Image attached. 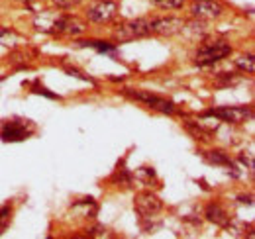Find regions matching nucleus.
I'll use <instances>...</instances> for the list:
<instances>
[{
    "label": "nucleus",
    "instance_id": "8",
    "mask_svg": "<svg viewBox=\"0 0 255 239\" xmlns=\"http://www.w3.org/2000/svg\"><path fill=\"white\" fill-rule=\"evenodd\" d=\"M133 208L135 212L141 216V218H153L155 214H159L163 208V202L157 194L153 192H141L135 196V202H133Z\"/></svg>",
    "mask_w": 255,
    "mask_h": 239
},
{
    "label": "nucleus",
    "instance_id": "27",
    "mask_svg": "<svg viewBox=\"0 0 255 239\" xmlns=\"http://www.w3.org/2000/svg\"><path fill=\"white\" fill-rule=\"evenodd\" d=\"M26 2H28V4H30V2H33V0H26Z\"/></svg>",
    "mask_w": 255,
    "mask_h": 239
},
{
    "label": "nucleus",
    "instance_id": "6",
    "mask_svg": "<svg viewBox=\"0 0 255 239\" xmlns=\"http://www.w3.org/2000/svg\"><path fill=\"white\" fill-rule=\"evenodd\" d=\"M118 10H120L118 2H114V0H100V2H96L93 6H89L87 18L91 22H95V24H106V22H110V20H114L118 16Z\"/></svg>",
    "mask_w": 255,
    "mask_h": 239
},
{
    "label": "nucleus",
    "instance_id": "10",
    "mask_svg": "<svg viewBox=\"0 0 255 239\" xmlns=\"http://www.w3.org/2000/svg\"><path fill=\"white\" fill-rule=\"evenodd\" d=\"M85 30H87V28H85V24H83L77 16H67V14H61V16H59V20H57V26H55V33H53V35L77 37V35H81Z\"/></svg>",
    "mask_w": 255,
    "mask_h": 239
},
{
    "label": "nucleus",
    "instance_id": "3",
    "mask_svg": "<svg viewBox=\"0 0 255 239\" xmlns=\"http://www.w3.org/2000/svg\"><path fill=\"white\" fill-rule=\"evenodd\" d=\"M151 35L149 30V20L145 18H135V20H128L124 24H120L114 30V39L118 43H126V41H133V39H141Z\"/></svg>",
    "mask_w": 255,
    "mask_h": 239
},
{
    "label": "nucleus",
    "instance_id": "13",
    "mask_svg": "<svg viewBox=\"0 0 255 239\" xmlns=\"http://www.w3.org/2000/svg\"><path fill=\"white\" fill-rule=\"evenodd\" d=\"M204 216H206L208 222H212V224H216V226H220V228H228V224L232 222V216H230L218 202H210V204L206 206V210H204Z\"/></svg>",
    "mask_w": 255,
    "mask_h": 239
},
{
    "label": "nucleus",
    "instance_id": "7",
    "mask_svg": "<svg viewBox=\"0 0 255 239\" xmlns=\"http://www.w3.org/2000/svg\"><path fill=\"white\" fill-rule=\"evenodd\" d=\"M191 14L196 20H216L224 14V6L218 0H194L191 4Z\"/></svg>",
    "mask_w": 255,
    "mask_h": 239
},
{
    "label": "nucleus",
    "instance_id": "15",
    "mask_svg": "<svg viewBox=\"0 0 255 239\" xmlns=\"http://www.w3.org/2000/svg\"><path fill=\"white\" fill-rule=\"evenodd\" d=\"M185 127H187V131L192 133V137L194 139H208L210 137V129H206L202 123H198V121H185Z\"/></svg>",
    "mask_w": 255,
    "mask_h": 239
},
{
    "label": "nucleus",
    "instance_id": "21",
    "mask_svg": "<svg viewBox=\"0 0 255 239\" xmlns=\"http://www.w3.org/2000/svg\"><path fill=\"white\" fill-rule=\"evenodd\" d=\"M153 2L161 8H167V10H179L185 0H153Z\"/></svg>",
    "mask_w": 255,
    "mask_h": 239
},
{
    "label": "nucleus",
    "instance_id": "4",
    "mask_svg": "<svg viewBox=\"0 0 255 239\" xmlns=\"http://www.w3.org/2000/svg\"><path fill=\"white\" fill-rule=\"evenodd\" d=\"M204 118H218L226 121V123H232V125H240V123H246L248 120L254 116L252 108L250 106H220V108H212V110H206L202 114Z\"/></svg>",
    "mask_w": 255,
    "mask_h": 239
},
{
    "label": "nucleus",
    "instance_id": "2",
    "mask_svg": "<svg viewBox=\"0 0 255 239\" xmlns=\"http://www.w3.org/2000/svg\"><path fill=\"white\" fill-rule=\"evenodd\" d=\"M35 131V123L30 120L12 118L4 120L0 123V139L4 143H16V141H24L28 139Z\"/></svg>",
    "mask_w": 255,
    "mask_h": 239
},
{
    "label": "nucleus",
    "instance_id": "26",
    "mask_svg": "<svg viewBox=\"0 0 255 239\" xmlns=\"http://www.w3.org/2000/svg\"><path fill=\"white\" fill-rule=\"evenodd\" d=\"M55 2V6H59V8H73V6H77L81 0H53Z\"/></svg>",
    "mask_w": 255,
    "mask_h": 239
},
{
    "label": "nucleus",
    "instance_id": "9",
    "mask_svg": "<svg viewBox=\"0 0 255 239\" xmlns=\"http://www.w3.org/2000/svg\"><path fill=\"white\" fill-rule=\"evenodd\" d=\"M185 22L181 18H173V16H167V18H153L149 20V30L155 35L161 37H171V35H177L183 31Z\"/></svg>",
    "mask_w": 255,
    "mask_h": 239
},
{
    "label": "nucleus",
    "instance_id": "22",
    "mask_svg": "<svg viewBox=\"0 0 255 239\" xmlns=\"http://www.w3.org/2000/svg\"><path fill=\"white\" fill-rule=\"evenodd\" d=\"M33 92H35V94H43V96H47V98H53V100H59V96H57V94H53V92H49L47 89L39 87V81H35V83H33Z\"/></svg>",
    "mask_w": 255,
    "mask_h": 239
},
{
    "label": "nucleus",
    "instance_id": "28",
    "mask_svg": "<svg viewBox=\"0 0 255 239\" xmlns=\"http://www.w3.org/2000/svg\"><path fill=\"white\" fill-rule=\"evenodd\" d=\"M0 81H2V77H0Z\"/></svg>",
    "mask_w": 255,
    "mask_h": 239
},
{
    "label": "nucleus",
    "instance_id": "17",
    "mask_svg": "<svg viewBox=\"0 0 255 239\" xmlns=\"http://www.w3.org/2000/svg\"><path fill=\"white\" fill-rule=\"evenodd\" d=\"M20 41H22V39H20V35H18L16 31L0 26V45H4V47H14V45L20 43Z\"/></svg>",
    "mask_w": 255,
    "mask_h": 239
},
{
    "label": "nucleus",
    "instance_id": "14",
    "mask_svg": "<svg viewBox=\"0 0 255 239\" xmlns=\"http://www.w3.org/2000/svg\"><path fill=\"white\" fill-rule=\"evenodd\" d=\"M73 210L81 214L79 218H95L96 212H98V206H96V202L93 198H83V200H77L73 204Z\"/></svg>",
    "mask_w": 255,
    "mask_h": 239
},
{
    "label": "nucleus",
    "instance_id": "5",
    "mask_svg": "<svg viewBox=\"0 0 255 239\" xmlns=\"http://www.w3.org/2000/svg\"><path fill=\"white\" fill-rule=\"evenodd\" d=\"M124 94H128L129 98L137 100V102H143L145 106H149L151 110H157V112H163V114H177V106L175 102L167 100V98H161L157 94H151L147 90H133V89H126Z\"/></svg>",
    "mask_w": 255,
    "mask_h": 239
},
{
    "label": "nucleus",
    "instance_id": "19",
    "mask_svg": "<svg viewBox=\"0 0 255 239\" xmlns=\"http://www.w3.org/2000/svg\"><path fill=\"white\" fill-rule=\"evenodd\" d=\"M181 33H187V35H191V37H198V35L202 37V35L206 33V24H204L202 20H198V22H191V24H185Z\"/></svg>",
    "mask_w": 255,
    "mask_h": 239
},
{
    "label": "nucleus",
    "instance_id": "24",
    "mask_svg": "<svg viewBox=\"0 0 255 239\" xmlns=\"http://www.w3.org/2000/svg\"><path fill=\"white\" fill-rule=\"evenodd\" d=\"M8 220H10V208L4 206V208H0V234H2V230L6 228Z\"/></svg>",
    "mask_w": 255,
    "mask_h": 239
},
{
    "label": "nucleus",
    "instance_id": "25",
    "mask_svg": "<svg viewBox=\"0 0 255 239\" xmlns=\"http://www.w3.org/2000/svg\"><path fill=\"white\" fill-rule=\"evenodd\" d=\"M137 175H139V177H143L145 182H149V179H155V171H153V169H149V167H141V169L137 171Z\"/></svg>",
    "mask_w": 255,
    "mask_h": 239
},
{
    "label": "nucleus",
    "instance_id": "1",
    "mask_svg": "<svg viewBox=\"0 0 255 239\" xmlns=\"http://www.w3.org/2000/svg\"><path fill=\"white\" fill-rule=\"evenodd\" d=\"M228 55H232V45L226 39H206L198 45L194 53V63L200 67H208L226 59Z\"/></svg>",
    "mask_w": 255,
    "mask_h": 239
},
{
    "label": "nucleus",
    "instance_id": "16",
    "mask_svg": "<svg viewBox=\"0 0 255 239\" xmlns=\"http://www.w3.org/2000/svg\"><path fill=\"white\" fill-rule=\"evenodd\" d=\"M77 47H93L96 51H100V53H114L116 51V45H112V43H106V41H77Z\"/></svg>",
    "mask_w": 255,
    "mask_h": 239
},
{
    "label": "nucleus",
    "instance_id": "18",
    "mask_svg": "<svg viewBox=\"0 0 255 239\" xmlns=\"http://www.w3.org/2000/svg\"><path fill=\"white\" fill-rule=\"evenodd\" d=\"M236 67H238L242 73H246V75H254L255 73L254 55H240V57L236 59Z\"/></svg>",
    "mask_w": 255,
    "mask_h": 239
},
{
    "label": "nucleus",
    "instance_id": "11",
    "mask_svg": "<svg viewBox=\"0 0 255 239\" xmlns=\"http://www.w3.org/2000/svg\"><path fill=\"white\" fill-rule=\"evenodd\" d=\"M202 157L208 161V163H212V165H220V167H226V171L234 177V179H238L242 173L238 171V167L232 163V159L220 149H214V151H206V153H202Z\"/></svg>",
    "mask_w": 255,
    "mask_h": 239
},
{
    "label": "nucleus",
    "instance_id": "20",
    "mask_svg": "<svg viewBox=\"0 0 255 239\" xmlns=\"http://www.w3.org/2000/svg\"><path fill=\"white\" fill-rule=\"evenodd\" d=\"M87 236L91 238H110L108 230L104 226H93V228H87Z\"/></svg>",
    "mask_w": 255,
    "mask_h": 239
},
{
    "label": "nucleus",
    "instance_id": "23",
    "mask_svg": "<svg viewBox=\"0 0 255 239\" xmlns=\"http://www.w3.org/2000/svg\"><path fill=\"white\" fill-rule=\"evenodd\" d=\"M65 71H67V73H69L71 77H77V79H81V81H85V83H91V85H95V81H93L91 77H87V75H83L81 71H77V69H73V67H67Z\"/></svg>",
    "mask_w": 255,
    "mask_h": 239
},
{
    "label": "nucleus",
    "instance_id": "12",
    "mask_svg": "<svg viewBox=\"0 0 255 239\" xmlns=\"http://www.w3.org/2000/svg\"><path fill=\"white\" fill-rule=\"evenodd\" d=\"M61 12H39L35 18H33V26L35 30L43 31V33H55V26H57V20H59Z\"/></svg>",
    "mask_w": 255,
    "mask_h": 239
}]
</instances>
